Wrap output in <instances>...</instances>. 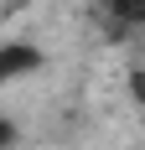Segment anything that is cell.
<instances>
[{
  "label": "cell",
  "mask_w": 145,
  "mask_h": 150,
  "mask_svg": "<svg viewBox=\"0 0 145 150\" xmlns=\"http://www.w3.org/2000/svg\"><path fill=\"white\" fill-rule=\"evenodd\" d=\"M42 67V47L31 42H0V83H16V78H26Z\"/></svg>",
  "instance_id": "cell-1"
},
{
  "label": "cell",
  "mask_w": 145,
  "mask_h": 150,
  "mask_svg": "<svg viewBox=\"0 0 145 150\" xmlns=\"http://www.w3.org/2000/svg\"><path fill=\"white\" fill-rule=\"evenodd\" d=\"M16 140H21L16 119H5V114H0V150H16Z\"/></svg>",
  "instance_id": "cell-2"
},
{
  "label": "cell",
  "mask_w": 145,
  "mask_h": 150,
  "mask_svg": "<svg viewBox=\"0 0 145 150\" xmlns=\"http://www.w3.org/2000/svg\"><path fill=\"white\" fill-rule=\"evenodd\" d=\"M0 5H5V0H0Z\"/></svg>",
  "instance_id": "cell-3"
}]
</instances>
